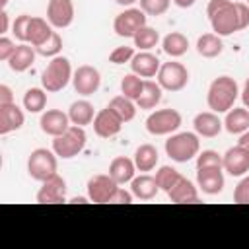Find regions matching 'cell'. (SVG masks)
Listing matches in <instances>:
<instances>
[{
	"instance_id": "cell-1",
	"label": "cell",
	"mask_w": 249,
	"mask_h": 249,
	"mask_svg": "<svg viewBox=\"0 0 249 249\" xmlns=\"http://www.w3.org/2000/svg\"><path fill=\"white\" fill-rule=\"evenodd\" d=\"M206 16L210 19L212 31L220 37H228L235 31H241V19L237 2L231 0H210L206 6Z\"/></svg>"
},
{
	"instance_id": "cell-2",
	"label": "cell",
	"mask_w": 249,
	"mask_h": 249,
	"mask_svg": "<svg viewBox=\"0 0 249 249\" xmlns=\"http://www.w3.org/2000/svg\"><path fill=\"white\" fill-rule=\"evenodd\" d=\"M239 95L237 82L231 76H218L206 93V103L214 113H228Z\"/></svg>"
},
{
	"instance_id": "cell-3",
	"label": "cell",
	"mask_w": 249,
	"mask_h": 249,
	"mask_svg": "<svg viewBox=\"0 0 249 249\" xmlns=\"http://www.w3.org/2000/svg\"><path fill=\"white\" fill-rule=\"evenodd\" d=\"M200 142L195 132H177L165 140V154L179 163H185L198 156Z\"/></svg>"
},
{
	"instance_id": "cell-4",
	"label": "cell",
	"mask_w": 249,
	"mask_h": 249,
	"mask_svg": "<svg viewBox=\"0 0 249 249\" xmlns=\"http://www.w3.org/2000/svg\"><path fill=\"white\" fill-rule=\"evenodd\" d=\"M72 66H70V60L66 56H54L47 68L43 70V76H41V84L47 91H60L68 86V82L72 80Z\"/></svg>"
},
{
	"instance_id": "cell-5",
	"label": "cell",
	"mask_w": 249,
	"mask_h": 249,
	"mask_svg": "<svg viewBox=\"0 0 249 249\" xmlns=\"http://www.w3.org/2000/svg\"><path fill=\"white\" fill-rule=\"evenodd\" d=\"M86 130L84 126L78 124H70V128L66 132H62L60 136H56L53 140V152L62 158V160H70L74 156H78L84 146H86Z\"/></svg>"
},
{
	"instance_id": "cell-6",
	"label": "cell",
	"mask_w": 249,
	"mask_h": 249,
	"mask_svg": "<svg viewBox=\"0 0 249 249\" xmlns=\"http://www.w3.org/2000/svg\"><path fill=\"white\" fill-rule=\"evenodd\" d=\"M58 161H56V154L53 150L47 148H37L29 154L27 160V173L31 175V179L35 181H45L49 177H53L56 173Z\"/></svg>"
},
{
	"instance_id": "cell-7",
	"label": "cell",
	"mask_w": 249,
	"mask_h": 249,
	"mask_svg": "<svg viewBox=\"0 0 249 249\" xmlns=\"http://www.w3.org/2000/svg\"><path fill=\"white\" fill-rule=\"evenodd\" d=\"M181 126V113L175 109H158L148 115L146 130L154 136H165Z\"/></svg>"
},
{
	"instance_id": "cell-8",
	"label": "cell",
	"mask_w": 249,
	"mask_h": 249,
	"mask_svg": "<svg viewBox=\"0 0 249 249\" xmlns=\"http://www.w3.org/2000/svg\"><path fill=\"white\" fill-rule=\"evenodd\" d=\"M158 84L167 91H181L189 84V70L181 62H163L158 72Z\"/></svg>"
},
{
	"instance_id": "cell-9",
	"label": "cell",
	"mask_w": 249,
	"mask_h": 249,
	"mask_svg": "<svg viewBox=\"0 0 249 249\" xmlns=\"http://www.w3.org/2000/svg\"><path fill=\"white\" fill-rule=\"evenodd\" d=\"M146 25V14L140 8H126L113 21V31L119 37H134Z\"/></svg>"
},
{
	"instance_id": "cell-10",
	"label": "cell",
	"mask_w": 249,
	"mask_h": 249,
	"mask_svg": "<svg viewBox=\"0 0 249 249\" xmlns=\"http://www.w3.org/2000/svg\"><path fill=\"white\" fill-rule=\"evenodd\" d=\"M119 189V183L111 175H93L88 181V198L97 204L111 202L115 191Z\"/></svg>"
},
{
	"instance_id": "cell-11",
	"label": "cell",
	"mask_w": 249,
	"mask_h": 249,
	"mask_svg": "<svg viewBox=\"0 0 249 249\" xmlns=\"http://www.w3.org/2000/svg\"><path fill=\"white\" fill-rule=\"evenodd\" d=\"M66 200V181L54 173L53 177L45 179L39 193H37V202L39 204H58Z\"/></svg>"
},
{
	"instance_id": "cell-12",
	"label": "cell",
	"mask_w": 249,
	"mask_h": 249,
	"mask_svg": "<svg viewBox=\"0 0 249 249\" xmlns=\"http://www.w3.org/2000/svg\"><path fill=\"white\" fill-rule=\"evenodd\" d=\"M72 84H74V89L80 95H93L99 89V84H101L99 70L93 68V66H89V64H84V66H80L74 72Z\"/></svg>"
},
{
	"instance_id": "cell-13",
	"label": "cell",
	"mask_w": 249,
	"mask_h": 249,
	"mask_svg": "<svg viewBox=\"0 0 249 249\" xmlns=\"http://www.w3.org/2000/svg\"><path fill=\"white\" fill-rule=\"evenodd\" d=\"M47 21L56 29L68 27L74 21V4H72V0H49V4H47Z\"/></svg>"
},
{
	"instance_id": "cell-14",
	"label": "cell",
	"mask_w": 249,
	"mask_h": 249,
	"mask_svg": "<svg viewBox=\"0 0 249 249\" xmlns=\"http://www.w3.org/2000/svg\"><path fill=\"white\" fill-rule=\"evenodd\" d=\"M121 128H123V121L111 107H105L99 113H95L93 130H95V134L99 138H111V136L119 134Z\"/></svg>"
},
{
	"instance_id": "cell-15",
	"label": "cell",
	"mask_w": 249,
	"mask_h": 249,
	"mask_svg": "<svg viewBox=\"0 0 249 249\" xmlns=\"http://www.w3.org/2000/svg\"><path fill=\"white\" fill-rule=\"evenodd\" d=\"M39 124L45 134L56 138L70 128V117H68V113H62L60 109H49L41 115Z\"/></svg>"
},
{
	"instance_id": "cell-16",
	"label": "cell",
	"mask_w": 249,
	"mask_h": 249,
	"mask_svg": "<svg viewBox=\"0 0 249 249\" xmlns=\"http://www.w3.org/2000/svg\"><path fill=\"white\" fill-rule=\"evenodd\" d=\"M224 169L231 175V177H241L249 171V154L245 152V148H241L239 144L230 148L224 156Z\"/></svg>"
},
{
	"instance_id": "cell-17",
	"label": "cell",
	"mask_w": 249,
	"mask_h": 249,
	"mask_svg": "<svg viewBox=\"0 0 249 249\" xmlns=\"http://www.w3.org/2000/svg\"><path fill=\"white\" fill-rule=\"evenodd\" d=\"M196 185L206 195H218L224 189V173H222V167L196 169Z\"/></svg>"
},
{
	"instance_id": "cell-18",
	"label": "cell",
	"mask_w": 249,
	"mask_h": 249,
	"mask_svg": "<svg viewBox=\"0 0 249 249\" xmlns=\"http://www.w3.org/2000/svg\"><path fill=\"white\" fill-rule=\"evenodd\" d=\"M193 126H195V132L198 136H204V138H214L220 134L224 123L218 119V115L214 111H204V113H198L193 121Z\"/></svg>"
},
{
	"instance_id": "cell-19",
	"label": "cell",
	"mask_w": 249,
	"mask_h": 249,
	"mask_svg": "<svg viewBox=\"0 0 249 249\" xmlns=\"http://www.w3.org/2000/svg\"><path fill=\"white\" fill-rule=\"evenodd\" d=\"M160 66H161V64H160V58H158L156 54L148 53V51L134 54L132 60H130V68H132V72L138 74L140 78H152V76H158Z\"/></svg>"
},
{
	"instance_id": "cell-20",
	"label": "cell",
	"mask_w": 249,
	"mask_h": 249,
	"mask_svg": "<svg viewBox=\"0 0 249 249\" xmlns=\"http://www.w3.org/2000/svg\"><path fill=\"white\" fill-rule=\"evenodd\" d=\"M167 196L175 204H191V202L198 200V191H196V187L187 177L181 175L177 179V183L167 191Z\"/></svg>"
},
{
	"instance_id": "cell-21",
	"label": "cell",
	"mask_w": 249,
	"mask_h": 249,
	"mask_svg": "<svg viewBox=\"0 0 249 249\" xmlns=\"http://www.w3.org/2000/svg\"><path fill=\"white\" fill-rule=\"evenodd\" d=\"M23 121H25L23 111L16 103L0 105V134H8L12 130L21 128Z\"/></svg>"
},
{
	"instance_id": "cell-22",
	"label": "cell",
	"mask_w": 249,
	"mask_h": 249,
	"mask_svg": "<svg viewBox=\"0 0 249 249\" xmlns=\"http://www.w3.org/2000/svg\"><path fill=\"white\" fill-rule=\"evenodd\" d=\"M134 171H136L134 160L124 158V156L115 158V160L111 161V165H109V175H111L119 185L130 183V181L134 179Z\"/></svg>"
},
{
	"instance_id": "cell-23",
	"label": "cell",
	"mask_w": 249,
	"mask_h": 249,
	"mask_svg": "<svg viewBox=\"0 0 249 249\" xmlns=\"http://www.w3.org/2000/svg\"><path fill=\"white\" fill-rule=\"evenodd\" d=\"M33 62H35V47L29 45V43H21V45L16 47L14 54L10 56L8 66L14 72H25Z\"/></svg>"
},
{
	"instance_id": "cell-24",
	"label": "cell",
	"mask_w": 249,
	"mask_h": 249,
	"mask_svg": "<svg viewBox=\"0 0 249 249\" xmlns=\"http://www.w3.org/2000/svg\"><path fill=\"white\" fill-rule=\"evenodd\" d=\"M158 191H160V187L156 183V177H152V175L144 173L130 181V193L140 200H152L158 195Z\"/></svg>"
},
{
	"instance_id": "cell-25",
	"label": "cell",
	"mask_w": 249,
	"mask_h": 249,
	"mask_svg": "<svg viewBox=\"0 0 249 249\" xmlns=\"http://www.w3.org/2000/svg\"><path fill=\"white\" fill-rule=\"evenodd\" d=\"M224 128L230 134H243L249 130V111L247 107H233L224 119Z\"/></svg>"
},
{
	"instance_id": "cell-26",
	"label": "cell",
	"mask_w": 249,
	"mask_h": 249,
	"mask_svg": "<svg viewBox=\"0 0 249 249\" xmlns=\"http://www.w3.org/2000/svg\"><path fill=\"white\" fill-rule=\"evenodd\" d=\"M53 33H54V31H53V25H51L47 19H43V18H33V16H31L29 29H27V43H31V45L37 49L39 45H43L45 41H49Z\"/></svg>"
},
{
	"instance_id": "cell-27",
	"label": "cell",
	"mask_w": 249,
	"mask_h": 249,
	"mask_svg": "<svg viewBox=\"0 0 249 249\" xmlns=\"http://www.w3.org/2000/svg\"><path fill=\"white\" fill-rule=\"evenodd\" d=\"M68 117H70V123L72 124H78V126H86L89 123H93L95 119V113H93V105L86 99H80V101H74L68 109Z\"/></svg>"
},
{
	"instance_id": "cell-28",
	"label": "cell",
	"mask_w": 249,
	"mask_h": 249,
	"mask_svg": "<svg viewBox=\"0 0 249 249\" xmlns=\"http://www.w3.org/2000/svg\"><path fill=\"white\" fill-rule=\"evenodd\" d=\"M161 47H163V53H165V54H169L171 58H179V56H183V54L187 53V49H189V39H187L183 33H179V31H171V33H167V35L163 37Z\"/></svg>"
},
{
	"instance_id": "cell-29",
	"label": "cell",
	"mask_w": 249,
	"mask_h": 249,
	"mask_svg": "<svg viewBox=\"0 0 249 249\" xmlns=\"http://www.w3.org/2000/svg\"><path fill=\"white\" fill-rule=\"evenodd\" d=\"M196 51L204 58H216L218 54H222L224 43H222L220 35H216V33H204L196 41Z\"/></svg>"
},
{
	"instance_id": "cell-30",
	"label": "cell",
	"mask_w": 249,
	"mask_h": 249,
	"mask_svg": "<svg viewBox=\"0 0 249 249\" xmlns=\"http://www.w3.org/2000/svg\"><path fill=\"white\" fill-rule=\"evenodd\" d=\"M161 86L158 82H152V80H144V88H142V93L140 97L136 99V105L140 109H154L160 101H161Z\"/></svg>"
},
{
	"instance_id": "cell-31",
	"label": "cell",
	"mask_w": 249,
	"mask_h": 249,
	"mask_svg": "<svg viewBox=\"0 0 249 249\" xmlns=\"http://www.w3.org/2000/svg\"><path fill=\"white\" fill-rule=\"evenodd\" d=\"M158 160H160L158 150L152 144H142L134 152V163H136V169L140 171H152L158 165Z\"/></svg>"
},
{
	"instance_id": "cell-32",
	"label": "cell",
	"mask_w": 249,
	"mask_h": 249,
	"mask_svg": "<svg viewBox=\"0 0 249 249\" xmlns=\"http://www.w3.org/2000/svg\"><path fill=\"white\" fill-rule=\"evenodd\" d=\"M47 89L45 88H29L23 93V107L29 113H41L47 105Z\"/></svg>"
},
{
	"instance_id": "cell-33",
	"label": "cell",
	"mask_w": 249,
	"mask_h": 249,
	"mask_svg": "<svg viewBox=\"0 0 249 249\" xmlns=\"http://www.w3.org/2000/svg\"><path fill=\"white\" fill-rule=\"evenodd\" d=\"M107 107H111V109L121 117V121H123V123L132 121V119H134V115H136V107H134L132 99H128L126 95H117V97H113V99L109 101V105H107Z\"/></svg>"
},
{
	"instance_id": "cell-34",
	"label": "cell",
	"mask_w": 249,
	"mask_h": 249,
	"mask_svg": "<svg viewBox=\"0 0 249 249\" xmlns=\"http://www.w3.org/2000/svg\"><path fill=\"white\" fill-rule=\"evenodd\" d=\"M142 88H144V80L138 76V74H126L123 80H121V91L123 95H126L128 99L136 101L142 93Z\"/></svg>"
},
{
	"instance_id": "cell-35",
	"label": "cell",
	"mask_w": 249,
	"mask_h": 249,
	"mask_svg": "<svg viewBox=\"0 0 249 249\" xmlns=\"http://www.w3.org/2000/svg\"><path fill=\"white\" fill-rule=\"evenodd\" d=\"M132 39H134V47H138V49H142V51H150V49H154V47L158 45L160 33H158L154 27L144 25Z\"/></svg>"
},
{
	"instance_id": "cell-36",
	"label": "cell",
	"mask_w": 249,
	"mask_h": 249,
	"mask_svg": "<svg viewBox=\"0 0 249 249\" xmlns=\"http://www.w3.org/2000/svg\"><path fill=\"white\" fill-rule=\"evenodd\" d=\"M179 177H181V173H179L175 167H171V165H161V167L156 171V183H158L160 191H163V193H167V191L177 183Z\"/></svg>"
},
{
	"instance_id": "cell-37",
	"label": "cell",
	"mask_w": 249,
	"mask_h": 249,
	"mask_svg": "<svg viewBox=\"0 0 249 249\" xmlns=\"http://www.w3.org/2000/svg\"><path fill=\"white\" fill-rule=\"evenodd\" d=\"M204 167H222L224 169V160L218 152L214 150H202L196 156V169H204Z\"/></svg>"
},
{
	"instance_id": "cell-38",
	"label": "cell",
	"mask_w": 249,
	"mask_h": 249,
	"mask_svg": "<svg viewBox=\"0 0 249 249\" xmlns=\"http://www.w3.org/2000/svg\"><path fill=\"white\" fill-rule=\"evenodd\" d=\"M35 51H37L41 56H51V58L58 56V53L62 51V39H60V35L54 31V33L51 35V39L45 41L43 45H39Z\"/></svg>"
},
{
	"instance_id": "cell-39",
	"label": "cell",
	"mask_w": 249,
	"mask_h": 249,
	"mask_svg": "<svg viewBox=\"0 0 249 249\" xmlns=\"http://www.w3.org/2000/svg\"><path fill=\"white\" fill-rule=\"evenodd\" d=\"M140 2V10L146 16H161L169 10L171 0H138Z\"/></svg>"
},
{
	"instance_id": "cell-40",
	"label": "cell",
	"mask_w": 249,
	"mask_h": 249,
	"mask_svg": "<svg viewBox=\"0 0 249 249\" xmlns=\"http://www.w3.org/2000/svg\"><path fill=\"white\" fill-rule=\"evenodd\" d=\"M29 21H31V16L27 14H21L14 19V25H12V33L18 41L21 43H27V29H29Z\"/></svg>"
},
{
	"instance_id": "cell-41",
	"label": "cell",
	"mask_w": 249,
	"mask_h": 249,
	"mask_svg": "<svg viewBox=\"0 0 249 249\" xmlns=\"http://www.w3.org/2000/svg\"><path fill=\"white\" fill-rule=\"evenodd\" d=\"M134 56V47H117L111 54H109V60L113 64H124V62H130Z\"/></svg>"
},
{
	"instance_id": "cell-42",
	"label": "cell",
	"mask_w": 249,
	"mask_h": 249,
	"mask_svg": "<svg viewBox=\"0 0 249 249\" xmlns=\"http://www.w3.org/2000/svg\"><path fill=\"white\" fill-rule=\"evenodd\" d=\"M233 200H235L237 204H249V175L243 177V179L235 185Z\"/></svg>"
},
{
	"instance_id": "cell-43",
	"label": "cell",
	"mask_w": 249,
	"mask_h": 249,
	"mask_svg": "<svg viewBox=\"0 0 249 249\" xmlns=\"http://www.w3.org/2000/svg\"><path fill=\"white\" fill-rule=\"evenodd\" d=\"M14 51H16L14 41H12V39H8V37H0V60L8 62V60H10V56L14 54Z\"/></svg>"
},
{
	"instance_id": "cell-44",
	"label": "cell",
	"mask_w": 249,
	"mask_h": 249,
	"mask_svg": "<svg viewBox=\"0 0 249 249\" xmlns=\"http://www.w3.org/2000/svg\"><path fill=\"white\" fill-rule=\"evenodd\" d=\"M132 198H134V195H132V193H128V191H124L123 187H119V189L115 191V195H113L111 202H113V204H130V202H132Z\"/></svg>"
},
{
	"instance_id": "cell-45",
	"label": "cell",
	"mask_w": 249,
	"mask_h": 249,
	"mask_svg": "<svg viewBox=\"0 0 249 249\" xmlns=\"http://www.w3.org/2000/svg\"><path fill=\"white\" fill-rule=\"evenodd\" d=\"M10 103H16L14 101V93L6 84H2L0 86V105H10Z\"/></svg>"
},
{
	"instance_id": "cell-46",
	"label": "cell",
	"mask_w": 249,
	"mask_h": 249,
	"mask_svg": "<svg viewBox=\"0 0 249 249\" xmlns=\"http://www.w3.org/2000/svg\"><path fill=\"white\" fill-rule=\"evenodd\" d=\"M237 10H239V19H241V29L249 27V4L237 2Z\"/></svg>"
},
{
	"instance_id": "cell-47",
	"label": "cell",
	"mask_w": 249,
	"mask_h": 249,
	"mask_svg": "<svg viewBox=\"0 0 249 249\" xmlns=\"http://www.w3.org/2000/svg\"><path fill=\"white\" fill-rule=\"evenodd\" d=\"M8 31V14L6 10L0 12V33H6Z\"/></svg>"
},
{
	"instance_id": "cell-48",
	"label": "cell",
	"mask_w": 249,
	"mask_h": 249,
	"mask_svg": "<svg viewBox=\"0 0 249 249\" xmlns=\"http://www.w3.org/2000/svg\"><path fill=\"white\" fill-rule=\"evenodd\" d=\"M241 99H243V105L249 109V78L245 80V86H243V91H241Z\"/></svg>"
},
{
	"instance_id": "cell-49",
	"label": "cell",
	"mask_w": 249,
	"mask_h": 249,
	"mask_svg": "<svg viewBox=\"0 0 249 249\" xmlns=\"http://www.w3.org/2000/svg\"><path fill=\"white\" fill-rule=\"evenodd\" d=\"M239 146L245 148V152L249 154V130H245V132L239 136Z\"/></svg>"
},
{
	"instance_id": "cell-50",
	"label": "cell",
	"mask_w": 249,
	"mask_h": 249,
	"mask_svg": "<svg viewBox=\"0 0 249 249\" xmlns=\"http://www.w3.org/2000/svg\"><path fill=\"white\" fill-rule=\"evenodd\" d=\"M195 2H196V0H173V4L179 6V8H191Z\"/></svg>"
},
{
	"instance_id": "cell-51",
	"label": "cell",
	"mask_w": 249,
	"mask_h": 249,
	"mask_svg": "<svg viewBox=\"0 0 249 249\" xmlns=\"http://www.w3.org/2000/svg\"><path fill=\"white\" fill-rule=\"evenodd\" d=\"M119 6H132L134 2H138V0H115Z\"/></svg>"
},
{
	"instance_id": "cell-52",
	"label": "cell",
	"mask_w": 249,
	"mask_h": 249,
	"mask_svg": "<svg viewBox=\"0 0 249 249\" xmlns=\"http://www.w3.org/2000/svg\"><path fill=\"white\" fill-rule=\"evenodd\" d=\"M70 202H78V204H82V202H86V198H84V196H76V198H72Z\"/></svg>"
},
{
	"instance_id": "cell-53",
	"label": "cell",
	"mask_w": 249,
	"mask_h": 249,
	"mask_svg": "<svg viewBox=\"0 0 249 249\" xmlns=\"http://www.w3.org/2000/svg\"><path fill=\"white\" fill-rule=\"evenodd\" d=\"M6 6H8V0H0V8L6 10Z\"/></svg>"
},
{
	"instance_id": "cell-54",
	"label": "cell",
	"mask_w": 249,
	"mask_h": 249,
	"mask_svg": "<svg viewBox=\"0 0 249 249\" xmlns=\"http://www.w3.org/2000/svg\"><path fill=\"white\" fill-rule=\"evenodd\" d=\"M247 4H249V0H247Z\"/></svg>"
}]
</instances>
